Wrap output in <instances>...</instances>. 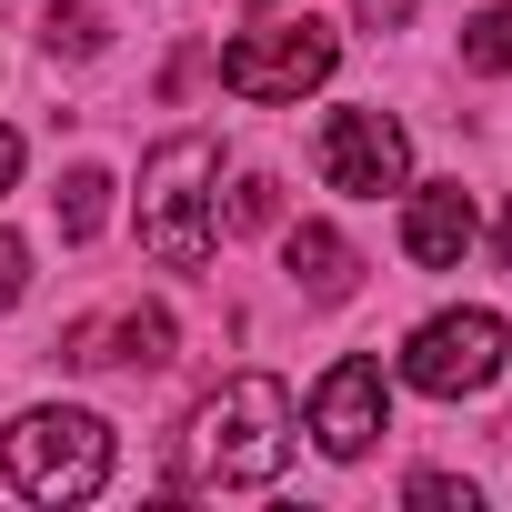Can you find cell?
Returning a JSON list of instances; mask_svg holds the SVG:
<instances>
[{
  "instance_id": "obj_11",
  "label": "cell",
  "mask_w": 512,
  "mask_h": 512,
  "mask_svg": "<svg viewBox=\"0 0 512 512\" xmlns=\"http://www.w3.org/2000/svg\"><path fill=\"white\" fill-rule=\"evenodd\" d=\"M101 41H111V21L91 11V0H61V11L41 21V51H51V61H91Z\"/></svg>"
},
{
  "instance_id": "obj_13",
  "label": "cell",
  "mask_w": 512,
  "mask_h": 512,
  "mask_svg": "<svg viewBox=\"0 0 512 512\" xmlns=\"http://www.w3.org/2000/svg\"><path fill=\"white\" fill-rule=\"evenodd\" d=\"M111 221V171H71L61 181V241H91Z\"/></svg>"
},
{
  "instance_id": "obj_18",
  "label": "cell",
  "mask_w": 512,
  "mask_h": 512,
  "mask_svg": "<svg viewBox=\"0 0 512 512\" xmlns=\"http://www.w3.org/2000/svg\"><path fill=\"white\" fill-rule=\"evenodd\" d=\"M21 181V131H0V191Z\"/></svg>"
},
{
  "instance_id": "obj_2",
  "label": "cell",
  "mask_w": 512,
  "mask_h": 512,
  "mask_svg": "<svg viewBox=\"0 0 512 512\" xmlns=\"http://www.w3.org/2000/svg\"><path fill=\"white\" fill-rule=\"evenodd\" d=\"M221 241V141L211 131H171L141 161V251L161 272H201Z\"/></svg>"
},
{
  "instance_id": "obj_7",
  "label": "cell",
  "mask_w": 512,
  "mask_h": 512,
  "mask_svg": "<svg viewBox=\"0 0 512 512\" xmlns=\"http://www.w3.org/2000/svg\"><path fill=\"white\" fill-rule=\"evenodd\" d=\"M302 422H312V442H322L332 462H362V452L382 442V422H392V382H382V362H362V352L332 362V372L312 382V412H302Z\"/></svg>"
},
{
  "instance_id": "obj_1",
  "label": "cell",
  "mask_w": 512,
  "mask_h": 512,
  "mask_svg": "<svg viewBox=\"0 0 512 512\" xmlns=\"http://www.w3.org/2000/svg\"><path fill=\"white\" fill-rule=\"evenodd\" d=\"M292 442H302L292 392H282L272 372H241V382H221V392L181 422L171 482H181V492H262V482H282Z\"/></svg>"
},
{
  "instance_id": "obj_3",
  "label": "cell",
  "mask_w": 512,
  "mask_h": 512,
  "mask_svg": "<svg viewBox=\"0 0 512 512\" xmlns=\"http://www.w3.org/2000/svg\"><path fill=\"white\" fill-rule=\"evenodd\" d=\"M0 462H11V492L21 502L71 512V502H91L111 482V422L81 412V402H41V412H21L11 432H0Z\"/></svg>"
},
{
  "instance_id": "obj_15",
  "label": "cell",
  "mask_w": 512,
  "mask_h": 512,
  "mask_svg": "<svg viewBox=\"0 0 512 512\" xmlns=\"http://www.w3.org/2000/svg\"><path fill=\"white\" fill-rule=\"evenodd\" d=\"M272 211H282V201H272V181L251 171V181H231V211H221V231H262Z\"/></svg>"
},
{
  "instance_id": "obj_12",
  "label": "cell",
  "mask_w": 512,
  "mask_h": 512,
  "mask_svg": "<svg viewBox=\"0 0 512 512\" xmlns=\"http://www.w3.org/2000/svg\"><path fill=\"white\" fill-rule=\"evenodd\" d=\"M462 61L492 71V81H512V0H492V11L462 21Z\"/></svg>"
},
{
  "instance_id": "obj_19",
  "label": "cell",
  "mask_w": 512,
  "mask_h": 512,
  "mask_svg": "<svg viewBox=\"0 0 512 512\" xmlns=\"http://www.w3.org/2000/svg\"><path fill=\"white\" fill-rule=\"evenodd\" d=\"M492 251H502V272H512V201H502V221H492Z\"/></svg>"
},
{
  "instance_id": "obj_8",
  "label": "cell",
  "mask_w": 512,
  "mask_h": 512,
  "mask_svg": "<svg viewBox=\"0 0 512 512\" xmlns=\"http://www.w3.org/2000/svg\"><path fill=\"white\" fill-rule=\"evenodd\" d=\"M472 241H482V211L462 201V181H402V251L422 272H462Z\"/></svg>"
},
{
  "instance_id": "obj_14",
  "label": "cell",
  "mask_w": 512,
  "mask_h": 512,
  "mask_svg": "<svg viewBox=\"0 0 512 512\" xmlns=\"http://www.w3.org/2000/svg\"><path fill=\"white\" fill-rule=\"evenodd\" d=\"M402 502H412V512H472L482 492H472L462 472H412V482H402Z\"/></svg>"
},
{
  "instance_id": "obj_10",
  "label": "cell",
  "mask_w": 512,
  "mask_h": 512,
  "mask_svg": "<svg viewBox=\"0 0 512 512\" xmlns=\"http://www.w3.org/2000/svg\"><path fill=\"white\" fill-rule=\"evenodd\" d=\"M282 262H292L302 302H352V282H362V251H352L332 221H292V231H282Z\"/></svg>"
},
{
  "instance_id": "obj_5",
  "label": "cell",
  "mask_w": 512,
  "mask_h": 512,
  "mask_svg": "<svg viewBox=\"0 0 512 512\" xmlns=\"http://www.w3.org/2000/svg\"><path fill=\"white\" fill-rule=\"evenodd\" d=\"M492 372H502V312H482V302L432 312V322L402 342V382L432 392V402H462V392H482Z\"/></svg>"
},
{
  "instance_id": "obj_17",
  "label": "cell",
  "mask_w": 512,
  "mask_h": 512,
  "mask_svg": "<svg viewBox=\"0 0 512 512\" xmlns=\"http://www.w3.org/2000/svg\"><path fill=\"white\" fill-rule=\"evenodd\" d=\"M412 11H422V0H352V21H362V31H402Z\"/></svg>"
},
{
  "instance_id": "obj_4",
  "label": "cell",
  "mask_w": 512,
  "mask_h": 512,
  "mask_svg": "<svg viewBox=\"0 0 512 512\" xmlns=\"http://www.w3.org/2000/svg\"><path fill=\"white\" fill-rule=\"evenodd\" d=\"M332 61H342V31H332V21L241 31V41L221 51V91H231V101H302V91L332 81Z\"/></svg>"
},
{
  "instance_id": "obj_6",
  "label": "cell",
  "mask_w": 512,
  "mask_h": 512,
  "mask_svg": "<svg viewBox=\"0 0 512 512\" xmlns=\"http://www.w3.org/2000/svg\"><path fill=\"white\" fill-rule=\"evenodd\" d=\"M322 181L352 191V201H382L412 181V131L392 111H332L322 121Z\"/></svg>"
},
{
  "instance_id": "obj_16",
  "label": "cell",
  "mask_w": 512,
  "mask_h": 512,
  "mask_svg": "<svg viewBox=\"0 0 512 512\" xmlns=\"http://www.w3.org/2000/svg\"><path fill=\"white\" fill-rule=\"evenodd\" d=\"M21 292H31V241H21L11 221H0V312H11Z\"/></svg>"
},
{
  "instance_id": "obj_9",
  "label": "cell",
  "mask_w": 512,
  "mask_h": 512,
  "mask_svg": "<svg viewBox=\"0 0 512 512\" xmlns=\"http://www.w3.org/2000/svg\"><path fill=\"white\" fill-rule=\"evenodd\" d=\"M171 312L161 302H131V312H111V322H81L71 342H61V362H171Z\"/></svg>"
}]
</instances>
